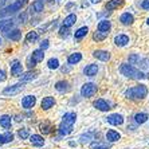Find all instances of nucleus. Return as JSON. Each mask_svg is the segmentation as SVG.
<instances>
[{
    "label": "nucleus",
    "instance_id": "nucleus-37",
    "mask_svg": "<svg viewBox=\"0 0 149 149\" xmlns=\"http://www.w3.org/2000/svg\"><path fill=\"white\" fill-rule=\"evenodd\" d=\"M91 139H93V133L89 132V133H85V134L81 136L79 140H81V142H82V144H86V142H89Z\"/></svg>",
    "mask_w": 149,
    "mask_h": 149
},
{
    "label": "nucleus",
    "instance_id": "nucleus-27",
    "mask_svg": "<svg viewBox=\"0 0 149 149\" xmlns=\"http://www.w3.org/2000/svg\"><path fill=\"white\" fill-rule=\"evenodd\" d=\"M81 61H82V54H81V52H74V54H71V55L67 58L69 65H75V63L81 62Z\"/></svg>",
    "mask_w": 149,
    "mask_h": 149
},
{
    "label": "nucleus",
    "instance_id": "nucleus-33",
    "mask_svg": "<svg viewBox=\"0 0 149 149\" xmlns=\"http://www.w3.org/2000/svg\"><path fill=\"white\" fill-rule=\"evenodd\" d=\"M36 71H28V73H26L24 75H22L20 77V81L22 82H28V81H32L36 77Z\"/></svg>",
    "mask_w": 149,
    "mask_h": 149
},
{
    "label": "nucleus",
    "instance_id": "nucleus-40",
    "mask_svg": "<svg viewBox=\"0 0 149 149\" xmlns=\"http://www.w3.org/2000/svg\"><path fill=\"white\" fill-rule=\"evenodd\" d=\"M59 35L66 38L67 35H69V27H66V26H62V27H61V30H59Z\"/></svg>",
    "mask_w": 149,
    "mask_h": 149
},
{
    "label": "nucleus",
    "instance_id": "nucleus-14",
    "mask_svg": "<svg viewBox=\"0 0 149 149\" xmlns=\"http://www.w3.org/2000/svg\"><path fill=\"white\" fill-rule=\"evenodd\" d=\"M97 73H98V65H95V63H90V65H87L83 69V74L86 77H94Z\"/></svg>",
    "mask_w": 149,
    "mask_h": 149
},
{
    "label": "nucleus",
    "instance_id": "nucleus-28",
    "mask_svg": "<svg viewBox=\"0 0 149 149\" xmlns=\"http://www.w3.org/2000/svg\"><path fill=\"white\" fill-rule=\"evenodd\" d=\"M43 8H45V3H43V0H35L30 10L34 11V12H42Z\"/></svg>",
    "mask_w": 149,
    "mask_h": 149
},
{
    "label": "nucleus",
    "instance_id": "nucleus-19",
    "mask_svg": "<svg viewBox=\"0 0 149 149\" xmlns=\"http://www.w3.org/2000/svg\"><path fill=\"white\" fill-rule=\"evenodd\" d=\"M55 89L61 93H67L70 90V83L67 81H59L55 83Z\"/></svg>",
    "mask_w": 149,
    "mask_h": 149
},
{
    "label": "nucleus",
    "instance_id": "nucleus-48",
    "mask_svg": "<svg viewBox=\"0 0 149 149\" xmlns=\"http://www.w3.org/2000/svg\"><path fill=\"white\" fill-rule=\"evenodd\" d=\"M4 144V137H3V134H0V145H3Z\"/></svg>",
    "mask_w": 149,
    "mask_h": 149
},
{
    "label": "nucleus",
    "instance_id": "nucleus-22",
    "mask_svg": "<svg viewBox=\"0 0 149 149\" xmlns=\"http://www.w3.org/2000/svg\"><path fill=\"white\" fill-rule=\"evenodd\" d=\"M71 132H73V125L61 122V125H59V133H61V136H67Z\"/></svg>",
    "mask_w": 149,
    "mask_h": 149
},
{
    "label": "nucleus",
    "instance_id": "nucleus-46",
    "mask_svg": "<svg viewBox=\"0 0 149 149\" xmlns=\"http://www.w3.org/2000/svg\"><path fill=\"white\" fill-rule=\"evenodd\" d=\"M26 19H27V15L23 12V14L19 15V20H20V23H23V22H26Z\"/></svg>",
    "mask_w": 149,
    "mask_h": 149
},
{
    "label": "nucleus",
    "instance_id": "nucleus-11",
    "mask_svg": "<svg viewBox=\"0 0 149 149\" xmlns=\"http://www.w3.org/2000/svg\"><path fill=\"white\" fill-rule=\"evenodd\" d=\"M114 45L118 47H124V46L129 45V36L125 34H120L114 36Z\"/></svg>",
    "mask_w": 149,
    "mask_h": 149
},
{
    "label": "nucleus",
    "instance_id": "nucleus-35",
    "mask_svg": "<svg viewBox=\"0 0 149 149\" xmlns=\"http://www.w3.org/2000/svg\"><path fill=\"white\" fill-rule=\"evenodd\" d=\"M47 66H49V69H51V70L58 69V67H59V61H58L56 58L49 59V62H47Z\"/></svg>",
    "mask_w": 149,
    "mask_h": 149
},
{
    "label": "nucleus",
    "instance_id": "nucleus-24",
    "mask_svg": "<svg viewBox=\"0 0 149 149\" xmlns=\"http://www.w3.org/2000/svg\"><path fill=\"white\" fill-rule=\"evenodd\" d=\"M75 120H77V114H75V113H66V114L63 116L62 122L69 124V125H74V124H75Z\"/></svg>",
    "mask_w": 149,
    "mask_h": 149
},
{
    "label": "nucleus",
    "instance_id": "nucleus-29",
    "mask_svg": "<svg viewBox=\"0 0 149 149\" xmlns=\"http://www.w3.org/2000/svg\"><path fill=\"white\" fill-rule=\"evenodd\" d=\"M77 22V15L75 14H70L65 17V20H63V26H66V27H71Z\"/></svg>",
    "mask_w": 149,
    "mask_h": 149
},
{
    "label": "nucleus",
    "instance_id": "nucleus-32",
    "mask_svg": "<svg viewBox=\"0 0 149 149\" xmlns=\"http://www.w3.org/2000/svg\"><path fill=\"white\" fill-rule=\"evenodd\" d=\"M90 148L91 149H109L110 148V144H108V142H91Z\"/></svg>",
    "mask_w": 149,
    "mask_h": 149
},
{
    "label": "nucleus",
    "instance_id": "nucleus-45",
    "mask_svg": "<svg viewBox=\"0 0 149 149\" xmlns=\"http://www.w3.org/2000/svg\"><path fill=\"white\" fill-rule=\"evenodd\" d=\"M6 73H4V70H0V82H3V81H6Z\"/></svg>",
    "mask_w": 149,
    "mask_h": 149
},
{
    "label": "nucleus",
    "instance_id": "nucleus-9",
    "mask_svg": "<svg viewBox=\"0 0 149 149\" xmlns=\"http://www.w3.org/2000/svg\"><path fill=\"white\" fill-rule=\"evenodd\" d=\"M35 104H36V97H35V95H26V97L22 100V106L24 109L34 108Z\"/></svg>",
    "mask_w": 149,
    "mask_h": 149
},
{
    "label": "nucleus",
    "instance_id": "nucleus-2",
    "mask_svg": "<svg viewBox=\"0 0 149 149\" xmlns=\"http://www.w3.org/2000/svg\"><path fill=\"white\" fill-rule=\"evenodd\" d=\"M148 94V89L145 85H137L134 87H130L125 91V97L129 100H144Z\"/></svg>",
    "mask_w": 149,
    "mask_h": 149
},
{
    "label": "nucleus",
    "instance_id": "nucleus-20",
    "mask_svg": "<svg viewBox=\"0 0 149 149\" xmlns=\"http://www.w3.org/2000/svg\"><path fill=\"white\" fill-rule=\"evenodd\" d=\"M120 139H121V134L118 132H116V130H113V129H110V130L106 132V140H108L109 142H116Z\"/></svg>",
    "mask_w": 149,
    "mask_h": 149
},
{
    "label": "nucleus",
    "instance_id": "nucleus-1",
    "mask_svg": "<svg viewBox=\"0 0 149 149\" xmlns=\"http://www.w3.org/2000/svg\"><path fill=\"white\" fill-rule=\"evenodd\" d=\"M120 71H121L122 75H125L126 78H130V79H144V78H146V74H144L141 70L136 69L133 65H129V63H122L121 67H120Z\"/></svg>",
    "mask_w": 149,
    "mask_h": 149
},
{
    "label": "nucleus",
    "instance_id": "nucleus-18",
    "mask_svg": "<svg viewBox=\"0 0 149 149\" xmlns=\"http://www.w3.org/2000/svg\"><path fill=\"white\" fill-rule=\"evenodd\" d=\"M54 105H55V100H54V97H46V98L42 100L40 106H42L43 110H49V109H51L52 106H54Z\"/></svg>",
    "mask_w": 149,
    "mask_h": 149
},
{
    "label": "nucleus",
    "instance_id": "nucleus-6",
    "mask_svg": "<svg viewBox=\"0 0 149 149\" xmlns=\"http://www.w3.org/2000/svg\"><path fill=\"white\" fill-rule=\"evenodd\" d=\"M24 89V86L22 83H16V85H12V86H8L3 90L4 95H15V94H19L22 90Z\"/></svg>",
    "mask_w": 149,
    "mask_h": 149
},
{
    "label": "nucleus",
    "instance_id": "nucleus-4",
    "mask_svg": "<svg viewBox=\"0 0 149 149\" xmlns=\"http://www.w3.org/2000/svg\"><path fill=\"white\" fill-rule=\"evenodd\" d=\"M95 93H97V86L91 82L85 83V85L82 86V89H81V94H82V97H85V98L93 97Z\"/></svg>",
    "mask_w": 149,
    "mask_h": 149
},
{
    "label": "nucleus",
    "instance_id": "nucleus-42",
    "mask_svg": "<svg viewBox=\"0 0 149 149\" xmlns=\"http://www.w3.org/2000/svg\"><path fill=\"white\" fill-rule=\"evenodd\" d=\"M141 8L144 11H149V0H142L141 1Z\"/></svg>",
    "mask_w": 149,
    "mask_h": 149
},
{
    "label": "nucleus",
    "instance_id": "nucleus-41",
    "mask_svg": "<svg viewBox=\"0 0 149 149\" xmlns=\"http://www.w3.org/2000/svg\"><path fill=\"white\" fill-rule=\"evenodd\" d=\"M3 137H4V142H11L12 140H14V134L11 132H7V133H4L3 134Z\"/></svg>",
    "mask_w": 149,
    "mask_h": 149
},
{
    "label": "nucleus",
    "instance_id": "nucleus-26",
    "mask_svg": "<svg viewBox=\"0 0 149 149\" xmlns=\"http://www.w3.org/2000/svg\"><path fill=\"white\" fill-rule=\"evenodd\" d=\"M7 34V38L11 39V40H19V39L22 38V31L20 30H17V28H15V30H12L11 32H6Z\"/></svg>",
    "mask_w": 149,
    "mask_h": 149
},
{
    "label": "nucleus",
    "instance_id": "nucleus-13",
    "mask_svg": "<svg viewBox=\"0 0 149 149\" xmlns=\"http://www.w3.org/2000/svg\"><path fill=\"white\" fill-rule=\"evenodd\" d=\"M124 0H108V3H106V10L108 11H114V10H117V8H120V7H122L124 6Z\"/></svg>",
    "mask_w": 149,
    "mask_h": 149
},
{
    "label": "nucleus",
    "instance_id": "nucleus-31",
    "mask_svg": "<svg viewBox=\"0 0 149 149\" xmlns=\"http://www.w3.org/2000/svg\"><path fill=\"white\" fill-rule=\"evenodd\" d=\"M148 114L146 113H137V114L134 116V121L137 122V124H144V122H146L148 121Z\"/></svg>",
    "mask_w": 149,
    "mask_h": 149
},
{
    "label": "nucleus",
    "instance_id": "nucleus-36",
    "mask_svg": "<svg viewBox=\"0 0 149 149\" xmlns=\"http://www.w3.org/2000/svg\"><path fill=\"white\" fill-rule=\"evenodd\" d=\"M140 55L139 54H132V55L128 58V61H129V65H137V63L140 62Z\"/></svg>",
    "mask_w": 149,
    "mask_h": 149
},
{
    "label": "nucleus",
    "instance_id": "nucleus-38",
    "mask_svg": "<svg viewBox=\"0 0 149 149\" xmlns=\"http://www.w3.org/2000/svg\"><path fill=\"white\" fill-rule=\"evenodd\" d=\"M38 39V32H35V31H30L27 34V36H26V40L27 42H35Z\"/></svg>",
    "mask_w": 149,
    "mask_h": 149
},
{
    "label": "nucleus",
    "instance_id": "nucleus-8",
    "mask_svg": "<svg viewBox=\"0 0 149 149\" xmlns=\"http://www.w3.org/2000/svg\"><path fill=\"white\" fill-rule=\"evenodd\" d=\"M93 56L100 59V61H102V62L110 61V52L105 51V50H95V51H93Z\"/></svg>",
    "mask_w": 149,
    "mask_h": 149
},
{
    "label": "nucleus",
    "instance_id": "nucleus-12",
    "mask_svg": "<svg viewBox=\"0 0 149 149\" xmlns=\"http://www.w3.org/2000/svg\"><path fill=\"white\" fill-rule=\"evenodd\" d=\"M120 22H121V24H124V26H130V24H133V22H134V16H133V14H130V12H124V14L120 16Z\"/></svg>",
    "mask_w": 149,
    "mask_h": 149
},
{
    "label": "nucleus",
    "instance_id": "nucleus-21",
    "mask_svg": "<svg viewBox=\"0 0 149 149\" xmlns=\"http://www.w3.org/2000/svg\"><path fill=\"white\" fill-rule=\"evenodd\" d=\"M98 31L101 32H109L111 28V23L108 20V19H104V20H101L100 23H98Z\"/></svg>",
    "mask_w": 149,
    "mask_h": 149
},
{
    "label": "nucleus",
    "instance_id": "nucleus-3",
    "mask_svg": "<svg viewBox=\"0 0 149 149\" xmlns=\"http://www.w3.org/2000/svg\"><path fill=\"white\" fill-rule=\"evenodd\" d=\"M24 3H26V0H16L15 3H12L11 6H8L7 8H4L3 11H0V16L14 14V12H16V11L20 10V8L24 6Z\"/></svg>",
    "mask_w": 149,
    "mask_h": 149
},
{
    "label": "nucleus",
    "instance_id": "nucleus-47",
    "mask_svg": "<svg viewBox=\"0 0 149 149\" xmlns=\"http://www.w3.org/2000/svg\"><path fill=\"white\" fill-rule=\"evenodd\" d=\"M7 3V0H0V8L4 7V4Z\"/></svg>",
    "mask_w": 149,
    "mask_h": 149
},
{
    "label": "nucleus",
    "instance_id": "nucleus-23",
    "mask_svg": "<svg viewBox=\"0 0 149 149\" xmlns=\"http://www.w3.org/2000/svg\"><path fill=\"white\" fill-rule=\"evenodd\" d=\"M39 129H40V132L43 133V134H49V133H51L52 132V125H51V122H49V121H45V122H42L40 125H39Z\"/></svg>",
    "mask_w": 149,
    "mask_h": 149
},
{
    "label": "nucleus",
    "instance_id": "nucleus-50",
    "mask_svg": "<svg viewBox=\"0 0 149 149\" xmlns=\"http://www.w3.org/2000/svg\"><path fill=\"white\" fill-rule=\"evenodd\" d=\"M146 24L149 26V17H148V19H146Z\"/></svg>",
    "mask_w": 149,
    "mask_h": 149
},
{
    "label": "nucleus",
    "instance_id": "nucleus-7",
    "mask_svg": "<svg viewBox=\"0 0 149 149\" xmlns=\"http://www.w3.org/2000/svg\"><path fill=\"white\" fill-rule=\"evenodd\" d=\"M106 121H108L109 124H111V125L118 126V125L124 124V117H122L121 114H118V113H114V114L108 116V117H106Z\"/></svg>",
    "mask_w": 149,
    "mask_h": 149
},
{
    "label": "nucleus",
    "instance_id": "nucleus-5",
    "mask_svg": "<svg viewBox=\"0 0 149 149\" xmlns=\"http://www.w3.org/2000/svg\"><path fill=\"white\" fill-rule=\"evenodd\" d=\"M43 58H45V51L43 50H35L34 52H32V55H31V58L28 59V62H30V65L28 66L30 67H34L36 63H39V62H42L43 61Z\"/></svg>",
    "mask_w": 149,
    "mask_h": 149
},
{
    "label": "nucleus",
    "instance_id": "nucleus-43",
    "mask_svg": "<svg viewBox=\"0 0 149 149\" xmlns=\"http://www.w3.org/2000/svg\"><path fill=\"white\" fill-rule=\"evenodd\" d=\"M140 65H141V67H142V69H146V67H149V65H148V63H149V61H148V59H142V61H141V59H140Z\"/></svg>",
    "mask_w": 149,
    "mask_h": 149
},
{
    "label": "nucleus",
    "instance_id": "nucleus-30",
    "mask_svg": "<svg viewBox=\"0 0 149 149\" xmlns=\"http://www.w3.org/2000/svg\"><path fill=\"white\" fill-rule=\"evenodd\" d=\"M0 125L4 129H10L11 128V117L10 116H1L0 117Z\"/></svg>",
    "mask_w": 149,
    "mask_h": 149
},
{
    "label": "nucleus",
    "instance_id": "nucleus-10",
    "mask_svg": "<svg viewBox=\"0 0 149 149\" xmlns=\"http://www.w3.org/2000/svg\"><path fill=\"white\" fill-rule=\"evenodd\" d=\"M93 106L95 109H98V110H101V111H108V110H110V104H109L108 101H105V100H97V101H94V104H93Z\"/></svg>",
    "mask_w": 149,
    "mask_h": 149
},
{
    "label": "nucleus",
    "instance_id": "nucleus-49",
    "mask_svg": "<svg viewBox=\"0 0 149 149\" xmlns=\"http://www.w3.org/2000/svg\"><path fill=\"white\" fill-rule=\"evenodd\" d=\"M101 0H90V3L91 4H97V3H100Z\"/></svg>",
    "mask_w": 149,
    "mask_h": 149
},
{
    "label": "nucleus",
    "instance_id": "nucleus-16",
    "mask_svg": "<svg viewBox=\"0 0 149 149\" xmlns=\"http://www.w3.org/2000/svg\"><path fill=\"white\" fill-rule=\"evenodd\" d=\"M23 71V66H22V63L19 61H14L12 65H11V74L15 77H19Z\"/></svg>",
    "mask_w": 149,
    "mask_h": 149
},
{
    "label": "nucleus",
    "instance_id": "nucleus-34",
    "mask_svg": "<svg viewBox=\"0 0 149 149\" xmlns=\"http://www.w3.org/2000/svg\"><path fill=\"white\" fill-rule=\"evenodd\" d=\"M108 34L109 32H101V31H95L93 34V39L94 40H97V42H102V40H105V39L108 38Z\"/></svg>",
    "mask_w": 149,
    "mask_h": 149
},
{
    "label": "nucleus",
    "instance_id": "nucleus-39",
    "mask_svg": "<svg viewBox=\"0 0 149 149\" xmlns=\"http://www.w3.org/2000/svg\"><path fill=\"white\" fill-rule=\"evenodd\" d=\"M17 134H19V137H20L22 140H26V139H28V137H30L27 129H20V130L17 132Z\"/></svg>",
    "mask_w": 149,
    "mask_h": 149
},
{
    "label": "nucleus",
    "instance_id": "nucleus-51",
    "mask_svg": "<svg viewBox=\"0 0 149 149\" xmlns=\"http://www.w3.org/2000/svg\"><path fill=\"white\" fill-rule=\"evenodd\" d=\"M0 45H1V39H0Z\"/></svg>",
    "mask_w": 149,
    "mask_h": 149
},
{
    "label": "nucleus",
    "instance_id": "nucleus-15",
    "mask_svg": "<svg viewBox=\"0 0 149 149\" xmlns=\"http://www.w3.org/2000/svg\"><path fill=\"white\" fill-rule=\"evenodd\" d=\"M87 34H89V27H87V26H83V27L78 28V30L75 31V34H74V39H75L77 42H79V40H82Z\"/></svg>",
    "mask_w": 149,
    "mask_h": 149
},
{
    "label": "nucleus",
    "instance_id": "nucleus-17",
    "mask_svg": "<svg viewBox=\"0 0 149 149\" xmlns=\"http://www.w3.org/2000/svg\"><path fill=\"white\" fill-rule=\"evenodd\" d=\"M14 26V20L12 19H4L0 20V31L1 32H8Z\"/></svg>",
    "mask_w": 149,
    "mask_h": 149
},
{
    "label": "nucleus",
    "instance_id": "nucleus-25",
    "mask_svg": "<svg viewBox=\"0 0 149 149\" xmlns=\"http://www.w3.org/2000/svg\"><path fill=\"white\" fill-rule=\"evenodd\" d=\"M30 141H31L32 145H36V146H42L43 144H45V140H43V137L39 134H32L30 136Z\"/></svg>",
    "mask_w": 149,
    "mask_h": 149
},
{
    "label": "nucleus",
    "instance_id": "nucleus-44",
    "mask_svg": "<svg viewBox=\"0 0 149 149\" xmlns=\"http://www.w3.org/2000/svg\"><path fill=\"white\" fill-rule=\"evenodd\" d=\"M47 47H49V40H47V39L42 40V43H40V50H43V51H45Z\"/></svg>",
    "mask_w": 149,
    "mask_h": 149
}]
</instances>
